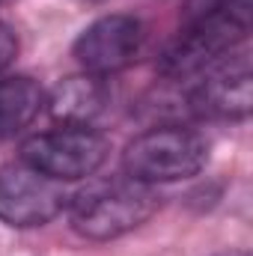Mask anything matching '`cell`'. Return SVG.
<instances>
[{
  "instance_id": "1",
  "label": "cell",
  "mask_w": 253,
  "mask_h": 256,
  "mask_svg": "<svg viewBox=\"0 0 253 256\" xmlns=\"http://www.w3.org/2000/svg\"><path fill=\"white\" fill-rule=\"evenodd\" d=\"M66 206L68 224L80 238L114 242L143 226L161 206V196L152 185H143L122 173L86 182Z\"/></svg>"
},
{
  "instance_id": "2",
  "label": "cell",
  "mask_w": 253,
  "mask_h": 256,
  "mask_svg": "<svg viewBox=\"0 0 253 256\" xmlns=\"http://www.w3.org/2000/svg\"><path fill=\"white\" fill-rule=\"evenodd\" d=\"M253 24V0H238L212 15L185 21V30L161 51L158 72L164 78H190L206 72L218 60L238 51Z\"/></svg>"
},
{
  "instance_id": "8",
  "label": "cell",
  "mask_w": 253,
  "mask_h": 256,
  "mask_svg": "<svg viewBox=\"0 0 253 256\" xmlns=\"http://www.w3.org/2000/svg\"><path fill=\"white\" fill-rule=\"evenodd\" d=\"M108 84L98 74H72L63 78L48 96H45V108L51 114L54 122L60 126H90L104 108H108Z\"/></svg>"
},
{
  "instance_id": "11",
  "label": "cell",
  "mask_w": 253,
  "mask_h": 256,
  "mask_svg": "<svg viewBox=\"0 0 253 256\" xmlns=\"http://www.w3.org/2000/svg\"><path fill=\"white\" fill-rule=\"evenodd\" d=\"M238 0H185V21H194V18H202V15H212L218 9H226Z\"/></svg>"
},
{
  "instance_id": "6",
  "label": "cell",
  "mask_w": 253,
  "mask_h": 256,
  "mask_svg": "<svg viewBox=\"0 0 253 256\" xmlns=\"http://www.w3.org/2000/svg\"><path fill=\"white\" fill-rule=\"evenodd\" d=\"M143 24L134 15L110 12L96 18L84 33L74 39V60L84 72L108 78L114 72H122L126 66L137 60L143 48Z\"/></svg>"
},
{
  "instance_id": "3",
  "label": "cell",
  "mask_w": 253,
  "mask_h": 256,
  "mask_svg": "<svg viewBox=\"0 0 253 256\" xmlns=\"http://www.w3.org/2000/svg\"><path fill=\"white\" fill-rule=\"evenodd\" d=\"M208 164V140L185 126H158L137 134L122 152V173L143 185L196 176Z\"/></svg>"
},
{
  "instance_id": "9",
  "label": "cell",
  "mask_w": 253,
  "mask_h": 256,
  "mask_svg": "<svg viewBox=\"0 0 253 256\" xmlns=\"http://www.w3.org/2000/svg\"><path fill=\"white\" fill-rule=\"evenodd\" d=\"M42 108H45V90L33 78L27 74L0 78V140L24 131L39 116Z\"/></svg>"
},
{
  "instance_id": "4",
  "label": "cell",
  "mask_w": 253,
  "mask_h": 256,
  "mask_svg": "<svg viewBox=\"0 0 253 256\" xmlns=\"http://www.w3.org/2000/svg\"><path fill=\"white\" fill-rule=\"evenodd\" d=\"M110 155L104 134L90 126H57L21 143V161L57 182L90 179Z\"/></svg>"
},
{
  "instance_id": "12",
  "label": "cell",
  "mask_w": 253,
  "mask_h": 256,
  "mask_svg": "<svg viewBox=\"0 0 253 256\" xmlns=\"http://www.w3.org/2000/svg\"><path fill=\"white\" fill-rule=\"evenodd\" d=\"M214 256H250L248 250H220V254H214Z\"/></svg>"
},
{
  "instance_id": "7",
  "label": "cell",
  "mask_w": 253,
  "mask_h": 256,
  "mask_svg": "<svg viewBox=\"0 0 253 256\" xmlns=\"http://www.w3.org/2000/svg\"><path fill=\"white\" fill-rule=\"evenodd\" d=\"M190 108L214 120H248L253 108L250 54L238 48L208 66L202 80L190 90Z\"/></svg>"
},
{
  "instance_id": "10",
  "label": "cell",
  "mask_w": 253,
  "mask_h": 256,
  "mask_svg": "<svg viewBox=\"0 0 253 256\" xmlns=\"http://www.w3.org/2000/svg\"><path fill=\"white\" fill-rule=\"evenodd\" d=\"M15 57H18V36L12 33L9 24L0 21V74L15 63Z\"/></svg>"
},
{
  "instance_id": "5",
  "label": "cell",
  "mask_w": 253,
  "mask_h": 256,
  "mask_svg": "<svg viewBox=\"0 0 253 256\" xmlns=\"http://www.w3.org/2000/svg\"><path fill=\"white\" fill-rule=\"evenodd\" d=\"M68 196L63 182L18 161L0 164V220L15 230H33L51 224L66 208Z\"/></svg>"
}]
</instances>
